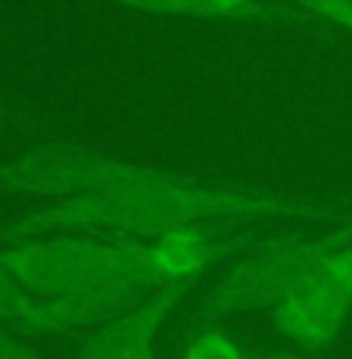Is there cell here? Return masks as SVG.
<instances>
[{"instance_id":"obj_1","label":"cell","mask_w":352,"mask_h":359,"mask_svg":"<svg viewBox=\"0 0 352 359\" xmlns=\"http://www.w3.org/2000/svg\"><path fill=\"white\" fill-rule=\"evenodd\" d=\"M0 184L19 194L53 197L50 206L0 225V247L44 234L147 241L197 222L240 229H259L268 222L324 225L352 212L346 200L209 184L81 147H34L3 160Z\"/></svg>"},{"instance_id":"obj_2","label":"cell","mask_w":352,"mask_h":359,"mask_svg":"<svg viewBox=\"0 0 352 359\" xmlns=\"http://www.w3.org/2000/svg\"><path fill=\"white\" fill-rule=\"evenodd\" d=\"M0 253L13 278L38 297H78L128 309L156 291L147 241L137 238L44 234L3 244Z\"/></svg>"},{"instance_id":"obj_3","label":"cell","mask_w":352,"mask_h":359,"mask_svg":"<svg viewBox=\"0 0 352 359\" xmlns=\"http://www.w3.org/2000/svg\"><path fill=\"white\" fill-rule=\"evenodd\" d=\"M302 229L278 231L268 244L234 259V266L199 303V325H218L227 316L272 309L281 297L290 294L312 272H318L328 259L352 247V212L321 234H306Z\"/></svg>"},{"instance_id":"obj_4","label":"cell","mask_w":352,"mask_h":359,"mask_svg":"<svg viewBox=\"0 0 352 359\" xmlns=\"http://www.w3.org/2000/svg\"><path fill=\"white\" fill-rule=\"evenodd\" d=\"M268 313L272 325L293 344V350L309 356L328 353L352 319V247L300 281Z\"/></svg>"},{"instance_id":"obj_5","label":"cell","mask_w":352,"mask_h":359,"mask_svg":"<svg viewBox=\"0 0 352 359\" xmlns=\"http://www.w3.org/2000/svg\"><path fill=\"white\" fill-rule=\"evenodd\" d=\"M193 287L197 281H178L150 291L134 306L97 325L81 341L75 359H156V341L162 325Z\"/></svg>"},{"instance_id":"obj_6","label":"cell","mask_w":352,"mask_h":359,"mask_svg":"<svg viewBox=\"0 0 352 359\" xmlns=\"http://www.w3.org/2000/svg\"><path fill=\"white\" fill-rule=\"evenodd\" d=\"M122 309L100 300L75 297H38L25 291L6 269L0 253V325H13L25 334H69V331L97 328Z\"/></svg>"},{"instance_id":"obj_7","label":"cell","mask_w":352,"mask_h":359,"mask_svg":"<svg viewBox=\"0 0 352 359\" xmlns=\"http://www.w3.org/2000/svg\"><path fill=\"white\" fill-rule=\"evenodd\" d=\"M178 359H253V353L218 322V325H197V331L184 341Z\"/></svg>"},{"instance_id":"obj_8","label":"cell","mask_w":352,"mask_h":359,"mask_svg":"<svg viewBox=\"0 0 352 359\" xmlns=\"http://www.w3.org/2000/svg\"><path fill=\"white\" fill-rule=\"evenodd\" d=\"M134 10H153V13H171V16H199V19H218L209 0H113Z\"/></svg>"},{"instance_id":"obj_9","label":"cell","mask_w":352,"mask_h":359,"mask_svg":"<svg viewBox=\"0 0 352 359\" xmlns=\"http://www.w3.org/2000/svg\"><path fill=\"white\" fill-rule=\"evenodd\" d=\"M0 359H41L29 344L16 341L13 334H6L3 328H0Z\"/></svg>"},{"instance_id":"obj_10","label":"cell","mask_w":352,"mask_h":359,"mask_svg":"<svg viewBox=\"0 0 352 359\" xmlns=\"http://www.w3.org/2000/svg\"><path fill=\"white\" fill-rule=\"evenodd\" d=\"M253 359H318V356L300 353V350H284V347H265V350H256Z\"/></svg>"}]
</instances>
